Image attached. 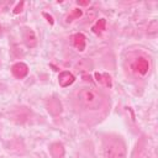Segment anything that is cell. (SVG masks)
<instances>
[{
  "label": "cell",
  "instance_id": "17",
  "mask_svg": "<svg viewBox=\"0 0 158 158\" xmlns=\"http://www.w3.org/2000/svg\"><path fill=\"white\" fill-rule=\"evenodd\" d=\"M0 35H1V26H0Z\"/></svg>",
  "mask_w": 158,
  "mask_h": 158
},
{
  "label": "cell",
  "instance_id": "12",
  "mask_svg": "<svg viewBox=\"0 0 158 158\" xmlns=\"http://www.w3.org/2000/svg\"><path fill=\"white\" fill-rule=\"evenodd\" d=\"M105 27H106V21H105V19H100V20L93 26V31H94L95 33H101V32L105 30Z\"/></svg>",
  "mask_w": 158,
  "mask_h": 158
},
{
  "label": "cell",
  "instance_id": "11",
  "mask_svg": "<svg viewBox=\"0 0 158 158\" xmlns=\"http://www.w3.org/2000/svg\"><path fill=\"white\" fill-rule=\"evenodd\" d=\"M95 78L100 84H102L105 86H111V78L107 73H102V74L101 73H95Z\"/></svg>",
  "mask_w": 158,
  "mask_h": 158
},
{
  "label": "cell",
  "instance_id": "10",
  "mask_svg": "<svg viewBox=\"0 0 158 158\" xmlns=\"http://www.w3.org/2000/svg\"><path fill=\"white\" fill-rule=\"evenodd\" d=\"M91 68H93L91 62L88 60V59H85V58L80 59V60L75 64V69L80 70V72H89V70H91Z\"/></svg>",
  "mask_w": 158,
  "mask_h": 158
},
{
  "label": "cell",
  "instance_id": "15",
  "mask_svg": "<svg viewBox=\"0 0 158 158\" xmlns=\"http://www.w3.org/2000/svg\"><path fill=\"white\" fill-rule=\"evenodd\" d=\"M22 6H23V2H21L20 5H17V6H16V9L14 10V12H15V14H19V12H21V11H22Z\"/></svg>",
  "mask_w": 158,
  "mask_h": 158
},
{
  "label": "cell",
  "instance_id": "14",
  "mask_svg": "<svg viewBox=\"0 0 158 158\" xmlns=\"http://www.w3.org/2000/svg\"><path fill=\"white\" fill-rule=\"evenodd\" d=\"M156 30H157V21H153L152 23H151V26L148 27V32H156Z\"/></svg>",
  "mask_w": 158,
  "mask_h": 158
},
{
  "label": "cell",
  "instance_id": "9",
  "mask_svg": "<svg viewBox=\"0 0 158 158\" xmlns=\"http://www.w3.org/2000/svg\"><path fill=\"white\" fill-rule=\"evenodd\" d=\"M47 109H48V111L52 114V115H58V114H60L62 112V104H60V101L59 100H57V99H49L48 100V102H47Z\"/></svg>",
  "mask_w": 158,
  "mask_h": 158
},
{
  "label": "cell",
  "instance_id": "1",
  "mask_svg": "<svg viewBox=\"0 0 158 158\" xmlns=\"http://www.w3.org/2000/svg\"><path fill=\"white\" fill-rule=\"evenodd\" d=\"M104 158H126V144L118 137L105 138L102 143Z\"/></svg>",
  "mask_w": 158,
  "mask_h": 158
},
{
  "label": "cell",
  "instance_id": "4",
  "mask_svg": "<svg viewBox=\"0 0 158 158\" xmlns=\"http://www.w3.org/2000/svg\"><path fill=\"white\" fill-rule=\"evenodd\" d=\"M11 72L14 74L15 78L17 79H22L25 78L27 74H28V67L22 63V62H19V63H15L12 67H11Z\"/></svg>",
  "mask_w": 158,
  "mask_h": 158
},
{
  "label": "cell",
  "instance_id": "3",
  "mask_svg": "<svg viewBox=\"0 0 158 158\" xmlns=\"http://www.w3.org/2000/svg\"><path fill=\"white\" fill-rule=\"evenodd\" d=\"M132 69H133L136 73H138V74H141V75H144V74H147L148 70H149V63H148V60H147L146 58L139 57V58H137V59L132 63Z\"/></svg>",
  "mask_w": 158,
  "mask_h": 158
},
{
  "label": "cell",
  "instance_id": "13",
  "mask_svg": "<svg viewBox=\"0 0 158 158\" xmlns=\"http://www.w3.org/2000/svg\"><path fill=\"white\" fill-rule=\"evenodd\" d=\"M81 14H83V12H81V10H80V9H74V10L72 11V14L67 16V22H70V21H73L74 19L80 17V16H81Z\"/></svg>",
  "mask_w": 158,
  "mask_h": 158
},
{
  "label": "cell",
  "instance_id": "8",
  "mask_svg": "<svg viewBox=\"0 0 158 158\" xmlns=\"http://www.w3.org/2000/svg\"><path fill=\"white\" fill-rule=\"evenodd\" d=\"M72 42H73V46L78 49V51H84L85 49V46H86V38L83 33H75L73 37H72Z\"/></svg>",
  "mask_w": 158,
  "mask_h": 158
},
{
  "label": "cell",
  "instance_id": "16",
  "mask_svg": "<svg viewBox=\"0 0 158 158\" xmlns=\"http://www.w3.org/2000/svg\"><path fill=\"white\" fill-rule=\"evenodd\" d=\"M77 4H78V5H83V6H85V5H89V1H77Z\"/></svg>",
  "mask_w": 158,
  "mask_h": 158
},
{
  "label": "cell",
  "instance_id": "7",
  "mask_svg": "<svg viewBox=\"0 0 158 158\" xmlns=\"http://www.w3.org/2000/svg\"><path fill=\"white\" fill-rule=\"evenodd\" d=\"M49 152H51V156L52 158H64V147L62 143L59 142H54L49 146Z\"/></svg>",
  "mask_w": 158,
  "mask_h": 158
},
{
  "label": "cell",
  "instance_id": "5",
  "mask_svg": "<svg viewBox=\"0 0 158 158\" xmlns=\"http://www.w3.org/2000/svg\"><path fill=\"white\" fill-rule=\"evenodd\" d=\"M22 38H23V42L26 43V46L30 47V48H32V47H35L37 44V37H36L35 32L31 28H27V27L23 28V31H22Z\"/></svg>",
  "mask_w": 158,
  "mask_h": 158
},
{
  "label": "cell",
  "instance_id": "6",
  "mask_svg": "<svg viewBox=\"0 0 158 158\" xmlns=\"http://www.w3.org/2000/svg\"><path fill=\"white\" fill-rule=\"evenodd\" d=\"M74 80H75V77H74L72 73H69V72H67V70L59 73L58 81H59V85H60V86L67 88V86L72 85V84L74 83Z\"/></svg>",
  "mask_w": 158,
  "mask_h": 158
},
{
  "label": "cell",
  "instance_id": "2",
  "mask_svg": "<svg viewBox=\"0 0 158 158\" xmlns=\"http://www.w3.org/2000/svg\"><path fill=\"white\" fill-rule=\"evenodd\" d=\"M78 99L80 104L89 110H98L102 106V102H104L102 96L95 90L89 89V88L80 89L78 91Z\"/></svg>",
  "mask_w": 158,
  "mask_h": 158
}]
</instances>
